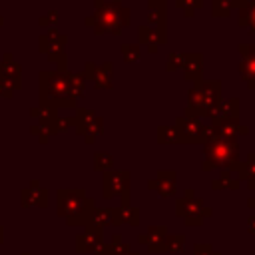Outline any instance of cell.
<instances>
[{
    "label": "cell",
    "instance_id": "6da1fadb",
    "mask_svg": "<svg viewBox=\"0 0 255 255\" xmlns=\"http://www.w3.org/2000/svg\"><path fill=\"white\" fill-rule=\"evenodd\" d=\"M96 209L94 199L84 193V189H60L58 191V215L66 219L68 225H86L88 217Z\"/></svg>",
    "mask_w": 255,
    "mask_h": 255
},
{
    "label": "cell",
    "instance_id": "7a4b0ae2",
    "mask_svg": "<svg viewBox=\"0 0 255 255\" xmlns=\"http://www.w3.org/2000/svg\"><path fill=\"white\" fill-rule=\"evenodd\" d=\"M239 165V149L237 143L231 137H219V135H211L205 141V159H203V169H223V171H231L237 169Z\"/></svg>",
    "mask_w": 255,
    "mask_h": 255
},
{
    "label": "cell",
    "instance_id": "3957f363",
    "mask_svg": "<svg viewBox=\"0 0 255 255\" xmlns=\"http://www.w3.org/2000/svg\"><path fill=\"white\" fill-rule=\"evenodd\" d=\"M175 211L179 217H183L185 225L189 227H195V225H201L205 217H209L213 211L211 207H205L203 201L199 197L193 195V189H187L185 195L181 199H177V205H175Z\"/></svg>",
    "mask_w": 255,
    "mask_h": 255
},
{
    "label": "cell",
    "instance_id": "277c9868",
    "mask_svg": "<svg viewBox=\"0 0 255 255\" xmlns=\"http://www.w3.org/2000/svg\"><path fill=\"white\" fill-rule=\"evenodd\" d=\"M124 223V209L122 207H96L92 215L86 221V231L102 233L108 225H120Z\"/></svg>",
    "mask_w": 255,
    "mask_h": 255
},
{
    "label": "cell",
    "instance_id": "5b68a950",
    "mask_svg": "<svg viewBox=\"0 0 255 255\" xmlns=\"http://www.w3.org/2000/svg\"><path fill=\"white\" fill-rule=\"evenodd\" d=\"M102 193L106 199L129 193V171H106L102 179Z\"/></svg>",
    "mask_w": 255,
    "mask_h": 255
},
{
    "label": "cell",
    "instance_id": "8992f818",
    "mask_svg": "<svg viewBox=\"0 0 255 255\" xmlns=\"http://www.w3.org/2000/svg\"><path fill=\"white\" fill-rule=\"evenodd\" d=\"M165 237H167L165 225H149L147 231L137 237V241L145 245L149 253H165Z\"/></svg>",
    "mask_w": 255,
    "mask_h": 255
},
{
    "label": "cell",
    "instance_id": "52a82bcc",
    "mask_svg": "<svg viewBox=\"0 0 255 255\" xmlns=\"http://www.w3.org/2000/svg\"><path fill=\"white\" fill-rule=\"evenodd\" d=\"M50 205V195L44 187H40L38 181H32L30 187L22 189V207H42L46 209Z\"/></svg>",
    "mask_w": 255,
    "mask_h": 255
},
{
    "label": "cell",
    "instance_id": "ba28073f",
    "mask_svg": "<svg viewBox=\"0 0 255 255\" xmlns=\"http://www.w3.org/2000/svg\"><path fill=\"white\" fill-rule=\"evenodd\" d=\"M149 189H155L161 197H173L175 195V171H159L155 179H149Z\"/></svg>",
    "mask_w": 255,
    "mask_h": 255
},
{
    "label": "cell",
    "instance_id": "9c48e42d",
    "mask_svg": "<svg viewBox=\"0 0 255 255\" xmlns=\"http://www.w3.org/2000/svg\"><path fill=\"white\" fill-rule=\"evenodd\" d=\"M102 243H104V235L102 233L84 231V233L76 235V251L78 253H96Z\"/></svg>",
    "mask_w": 255,
    "mask_h": 255
},
{
    "label": "cell",
    "instance_id": "30bf717a",
    "mask_svg": "<svg viewBox=\"0 0 255 255\" xmlns=\"http://www.w3.org/2000/svg\"><path fill=\"white\" fill-rule=\"evenodd\" d=\"M177 131H179L181 141H199V139H203L205 129L199 124V120H179Z\"/></svg>",
    "mask_w": 255,
    "mask_h": 255
},
{
    "label": "cell",
    "instance_id": "8fae6325",
    "mask_svg": "<svg viewBox=\"0 0 255 255\" xmlns=\"http://www.w3.org/2000/svg\"><path fill=\"white\" fill-rule=\"evenodd\" d=\"M237 173H239V181H247V187L255 189V153H251L245 163L237 165Z\"/></svg>",
    "mask_w": 255,
    "mask_h": 255
},
{
    "label": "cell",
    "instance_id": "7c38bea8",
    "mask_svg": "<svg viewBox=\"0 0 255 255\" xmlns=\"http://www.w3.org/2000/svg\"><path fill=\"white\" fill-rule=\"evenodd\" d=\"M185 235L183 233H167L165 237V253H183Z\"/></svg>",
    "mask_w": 255,
    "mask_h": 255
},
{
    "label": "cell",
    "instance_id": "4fadbf2b",
    "mask_svg": "<svg viewBox=\"0 0 255 255\" xmlns=\"http://www.w3.org/2000/svg\"><path fill=\"white\" fill-rule=\"evenodd\" d=\"M211 187H213V189H237V187H239V179L231 177L229 171H223L217 179H213Z\"/></svg>",
    "mask_w": 255,
    "mask_h": 255
},
{
    "label": "cell",
    "instance_id": "5bb4252c",
    "mask_svg": "<svg viewBox=\"0 0 255 255\" xmlns=\"http://www.w3.org/2000/svg\"><path fill=\"white\" fill-rule=\"evenodd\" d=\"M159 141H161V143H165V141H167V143H177V141H181L177 128H169V129L161 128V129H159Z\"/></svg>",
    "mask_w": 255,
    "mask_h": 255
},
{
    "label": "cell",
    "instance_id": "9a60e30c",
    "mask_svg": "<svg viewBox=\"0 0 255 255\" xmlns=\"http://www.w3.org/2000/svg\"><path fill=\"white\" fill-rule=\"evenodd\" d=\"M124 209V207H122ZM124 223H128V225H131V227H137L139 225V209L137 207H126L124 209Z\"/></svg>",
    "mask_w": 255,
    "mask_h": 255
},
{
    "label": "cell",
    "instance_id": "2e32d148",
    "mask_svg": "<svg viewBox=\"0 0 255 255\" xmlns=\"http://www.w3.org/2000/svg\"><path fill=\"white\" fill-rule=\"evenodd\" d=\"M94 167L98 169V171H110V167H112V157L108 155V153H96V159H94Z\"/></svg>",
    "mask_w": 255,
    "mask_h": 255
},
{
    "label": "cell",
    "instance_id": "e0dca14e",
    "mask_svg": "<svg viewBox=\"0 0 255 255\" xmlns=\"http://www.w3.org/2000/svg\"><path fill=\"white\" fill-rule=\"evenodd\" d=\"M247 16V24L255 30V0L253 2H249L247 4V8H243L241 10V18H245Z\"/></svg>",
    "mask_w": 255,
    "mask_h": 255
},
{
    "label": "cell",
    "instance_id": "ac0fdd59",
    "mask_svg": "<svg viewBox=\"0 0 255 255\" xmlns=\"http://www.w3.org/2000/svg\"><path fill=\"white\" fill-rule=\"evenodd\" d=\"M193 255H215V249L211 243H195L193 245Z\"/></svg>",
    "mask_w": 255,
    "mask_h": 255
},
{
    "label": "cell",
    "instance_id": "d6986e66",
    "mask_svg": "<svg viewBox=\"0 0 255 255\" xmlns=\"http://www.w3.org/2000/svg\"><path fill=\"white\" fill-rule=\"evenodd\" d=\"M114 247H116V245H114ZM114 255H139V253H137V251H133L129 243H124V241H122V243L116 247Z\"/></svg>",
    "mask_w": 255,
    "mask_h": 255
},
{
    "label": "cell",
    "instance_id": "ffe728a7",
    "mask_svg": "<svg viewBox=\"0 0 255 255\" xmlns=\"http://www.w3.org/2000/svg\"><path fill=\"white\" fill-rule=\"evenodd\" d=\"M114 251H116V247H114L112 243H102L100 249H98L94 255H114Z\"/></svg>",
    "mask_w": 255,
    "mask_h": 255
},
{
    "label": "cell",
    "instance_id": "44dd1931",
    "mask_svg": "<svg viewBox=\"0 0 255 255\" xmlns=\"http://www.w3.org/2000/svg\"><path fill=\"white\" fill-rule=\"evenodd\" d=\"M247 231H249L251 235H255V215H251V217L247 219Z\"/></svg>",
    "mask_w": 255,
    "mask_h": 255
},
{
    "label": "cell",
    "instance_id": "7402d4cb",
    "mask_svg": "<svg viewBox=\"0 0 255 255\" xmlns=\"http://www.w3.org/2000/svg\"><path fill=\"white\" fill-rule=\"evenodd\" d=\"M2 243H4V227L0 225V245H2Z\"/></svg>",
    "mask_w": 255,
    "mask_h": 255
},
{
    "label": "cell",
    "instance_id": "603a6c76",
    "mask_svg": "<svg viewBox=\"0 0 255 255\" xmlns=\"http://www.w3.org/2000/svg\"><path fill=\"white\" fill-rule=\"evenodd\" d=\"M247 205H249V207H253V209H255V197H251V199H249V201H247Z\"/></svg>",
    "mask_w": 255,
    "mask_h": 255
},
{
    "label": "cell",
    "instance_id": "cb8c5ba5",
    "mask_svg": "<svg viewBox=\"0 0 255 255\" xmlns=\"http://www.w3.org/2000/svg\"><path fill=\"white\" fill-rule=\"evenodd\" d=\"M20 255H32V253H30V251H22Z\"/></svg>",
    "mask_w": 255,
    "mask_h": 255
},
{
    "label": "cell",
    "instance_id": "d4e9b609",
    "mask_svg": "<svg viewBox=\"0 0 255 255\" xmlns=\"http://www.w3.org/2000/svg\"><path fill=\"white\" fill-rule=\"evenodd\" d=\"M215 255H221V253H219V251H215Z\"/></svg>",
    "mask_w": 255,
    "mask_h": 255
}]
</instances>
